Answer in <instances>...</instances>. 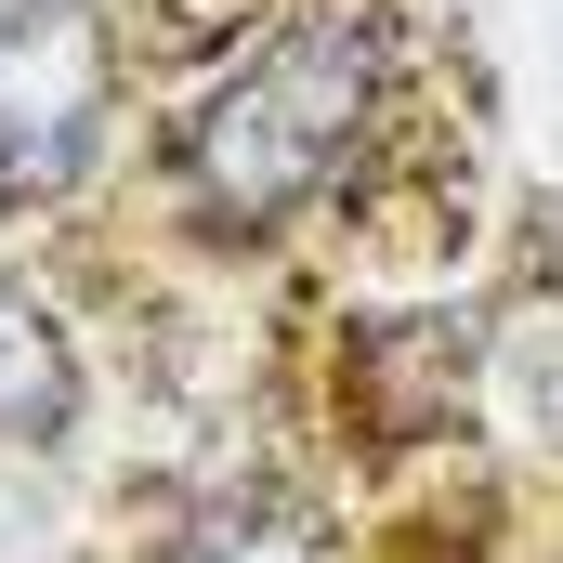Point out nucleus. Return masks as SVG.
<instances>
[{
	"label": "nucleus",
	"instance_id": "1",
	"mask_svg": "<svg viewBox=\"0 0 563 563\" xmlns=\"http://www.w3.org/2000/svg\"><path fill=\"white\" fill-rule=\"evenodd\" d=\"M380 79H394V26L354 13V0L314 13V26H288L276 53H250V66L197 106V132H184V197H197V223H210V236L288 223V210L328 184V157L367 132Z\"/></svg>",
	"mask_w": 563,
	"mask_h": 563
},
{
	"label": "nucleus",
	"instance_id": "2",
	"mask_svg": "<svg viewBox=\"0 0 563 563\" xmlns=\"http://www.w3.org/2000/svg\"><path fill=\"white\" fill-rule=\"evenodd\" d=\"M106 144V13L13 0L0 13V197H66Z\"/></svg>",
	"mask_w": 563,
	"mask_h": 563
},
{
	"label": "nucleus",
	"instance_id": "3",
	"mask_svg": "<svg viewBox=\"0 0 563 563\" xmlns=\"http://www.w3.org/2000/svg\"><path fill=\"white\" fill-rule=\"evenodd\" d=\"M66 420H79V354L26 288H0V445H53Z\"/></svg>",
	"mask_w": 563,
	"mask_h": 563
},
{
	"label": "nucleus",
	"instance_id": "4",
	"mask_svg": "<svg viewBox=\"0 0 563 563\" xmlns=\"http://www.w3.org/2000/svg\"><path fill=\"white\" fill-rule=\"evenodd\" d=\"M157 563H328V538H314L301 498H210Z\"/></svg>",
	"mask_w": 563,
	"mask_h": 563
}]
</instances>
